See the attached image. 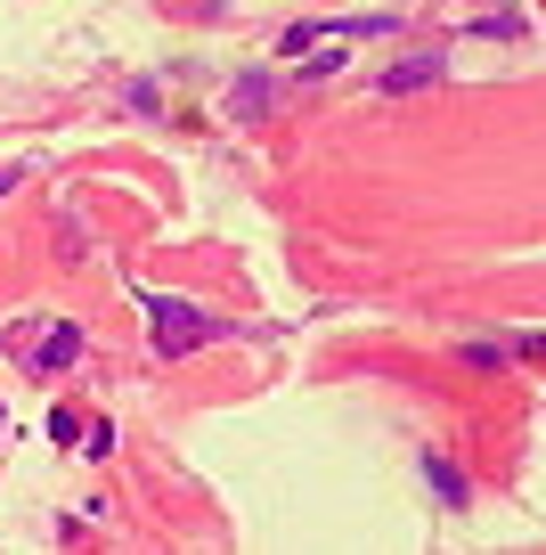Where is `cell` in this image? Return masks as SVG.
<instances>
[{"label":"cell","mask_w":546,"mask_h":555,"mask_svg":"<svg viewBox=\"0 0 546 555\" xmlns=\"http://www.w3.org/2000/svg\"><path fill=\"white\" fill-rule=\"evenodd\" d=\"M139 311H147V335H155V351L164 360H188V351H205L212 335V311H196V302H180V295H139Z\"/></svg>","instance_id":"cell-1"},{"label":"cell","mask_w":546,"mask_h":555,"mask_svg":"<svg viewBox=\"0 0 546 555\" xmlns=\"http://www.w3.org/2000/svg\"><path fill=\"white\" fill-rule=\"evenodd\" d=\"M326 34H342V25H318V17H310V25H286V34H277V57H302V50H318Z\"/></svg>","instance_id":"cell-4"},{"label":"cell","mask_w":546,"mask_h":555,"mask_svg":"<svg viewBox=\"0 0 546 555\" xmlns=\"http://www.w3.org/2000/svg\"><path fill=\"white\" fill-rule=\"evenodd\" d=\"M237 115H270V74H245L237 82Z\"/></svg>","instance_id":"cell-7"},{"label":"cell","mask_w":546,"mask_h":555,"mask_svg":"<svg viewBox=\"0 0 546 555\" xmlns=\"http://www.w3.org/2000/svg\"><path fill=\"white\" fill-rule=\"evenodd\" d=\"M74 360H82V327H74V319H57V327L41 335L34 367H41V376H57V367H74Z\"/></svg>","instance_id":"cell-3"},{"label":"cell","mask_w":546,"mask_h":555,"mask_svg":"<svg viewBox=\"0 0 546 555\" xmlns=\"http://www.w3.org/2000/svg\"><path fill=\"white\" fill-rule=\"evenodd\" d=\"M473 34H490V41H514V34H522V17H506V9H497V17H481Z\"/></svg>","instance_id":"cell-9"},{"label":"cell","mask_w":546,"mask_h":555,"mask_svg":"<svg viewBox=\"0 0 546 555\" xmlns=\"http://www.w3.org/2000/svg\"><path fill=\"white\" fill-rule=\"evenodd\" d=\"M441 74H448V57H441V50H408V57H392V66H384V82H376V90L408 99V90H432Z\"/></svg>","instance_id":"cell-2"},{"label":"cell","mask_w":546,"mask_h":555,"mask_svg":"<svg viewBox=\"0 0 546 555\" xmlns=\"http://www.w3.org/2000/svg\"><path fill=\"white\" fill-rule=\"evenodd\" d=\"M342 66H351L342 41H335V50H302V82H326V74H342Z\"/></svg>","instance_id":"cell-5"},{"label":"cell","mask_w":546,"mask_h":555,"mask_svg":"<svg viewBox=\"0 0 546 555\" xmlns=\"http://www.w3.org/2000/svg\"><path fill=\"white\" fill-rule=\"evenodd\" d=\"M425 474H432V490H441V506H465V474L448 466V457H425Z\"/></svg>","instance_id":"cell-6"},{"label":"cell","mask_w":546,"mask_h":555,"mask_svg":"<svg viewBox=\"0 0 546 555\" xmlns=\"http://www.w3.org/2000/svg\"><path fill=\"white\" fill-rule=\"evenodd\" d=\"M50 441H82V409H57L50 416Z\"/></svg>","instance_id":"cell-8"}]
</instances>
